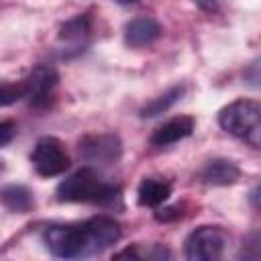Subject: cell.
Returning a JSON list of instances; mask_svg holds the SVG:
<instances>
[{
    "mask_svg": "<svg viewBox=\"0 0 261 261\" xmlns=\"http://www.w3.org/2000/svg\"><path fill=\"white\" fill-rule=\"evenodd\" d=\"M120 224L110 216H92L84 222L51 224L43 230V243L59 259L94 257L120 241Z\"/></svg>",
    "mask_w": 261,
    "mask_h": 261,
    "instance_id": "6da1fadb",
    "label": "cell"
},
{
    "mask_svg": "<svg viewBox=\"0 0 261 261\" xmlns=\"http://www.w3.org/2000/svg\"><path fill=\"white\" fill-rule=\"evenodd\" d=\"M55 196L59 202L114 206L120 200V188L106 181L92 167H82L59 181Z\"/></svg>",
    "mask_w": 261,
    "mask_h": 261,
    "instance_id": "7a4b0ae2",
    "label": "cell"
},
{
    "mask_svg": "<svg viewBox=\"0 0 261 261\" xmlns=\"http://www.w3.org/2000/svg\"><path fill=\"white\" fill-rule=\"evenodd\" d=\"M218 124L241 143L261 149V102L239 98L218 112Z\"/></svg>",
    "mask_w": 261,
    "mask_h": 261,
    "instance_id": "3957f363",
    "label": "cell"
},
{
    "mask_svg": "<svg viewBox=\"0 0 261 261\" xmlns=\"http://www.w3.org/2000/svg\"><path fill=\"white\" fill-rule=\"evenodd\" d=\"M228 245V234L220 226H198L184 243V255L190 261H216Z\"/></svg>",
    "mask_w": 261,
    "mask_h": 261,
    "instance_id": "277c9868",
    "label": "cell"
},
{
    "mask_svg": "<svg viewBox=\"0 0 261 261\" xmlns=\"http://www.w3.org/2000/svg\"><path fill=\"white\" fill-rule=\"evenodd\" d=\"M31 163L35 171L43 177H55L69 169L71 159L63 147V143L55 137H41L31 153Z\"/></svg>",
    "mask_w": 261,
    "mask_h": 261,
    "instance_id": "5b68a950",
    "label": "cell"
},
{
    "mask_svg": "<svg viewBox=\"0 0 261 261\" xmlns=\"http://www.w3.org/2000/svg\"><path fill=\"white\" fill-rule=\"evenodd\" d=\"M77 153L90 165H112L122 155V143L114 133H94L80 139Z\"/></svg>",
    "mask_w": 261,
    "mask_h": 261,
    "instance_id": "8992f818",
    "label": "cell"
},
{
    "mask_svg": "<svg viewBox=\"0 0 261 261\" xmlns=\"http://www.w3.org/2000/svg\"><path fill=\"white\" fill-rule=\"evenodd\" d=\"M59 84V73L51 65H35L29 75L22 80V90H24V100L33 108H45Z\"/></svg>",
    "mask_w": 261,
    "mask_h": 261,
    "instance_id": "52a82bcc",
    "label": "cell"
},
{
    "mask_svg": "<svg viewBox=\"0 0 261 261\" xmlns=\"http://www.w3.org/2000/svg\"><path fill=\"white\" fill-rule=\"evenodd\" d=\"M194 126H196V120L192 116H188V114L173 116V118L165 120L161 126L155 128V133L151 135V145L159 147V149L175 145V143L188 139L194 133Z\"/></svg>",
    "mask_w": 261,
    "mask_h": 261,
    "instance_id": "ba28073f",
    "label": "cell"
},
{
    "mask_svg": "<svg viewBox=\"0 0 261 261\" xmlns=\"http://www.w3.org/2000/svg\"><path fill=\"white\" fill-rule=\"evenodd\" d=\"M241 177V169L224 157H216L204 163V167L198 171V179L206 186H232Z\"/></svg>",
    "mask_w": 261,
    "mask_h": 261,
    "instance_id": "9c48e42d",
    "label": "cell"
},
{
    "mask_svg": "<svg viewBox=\"0 0 261 261\" xmlns=\"http://www.w3.org/2000/svg\"><path fill=\"white\" fill-rule=\"evenodd\" d=\"M161 35V27L151 16H137L124 27V43L130 47H145L157 41Z\"/></svg>",
    "mask_w": 261,
    "mask_h": 261,
    "instance_id": "30bf717a",
    "label": "cell"
},
{
    "mask_svg": "<svg viewBox=\"0 0 261 261\" xmlns=\"http://www.w3.org/2000/svg\"><path fill=\"white\" fill-rule=\"evenodd\" d=\"M171 196V184L163 177H143L137 188V202L145 208H157Z\"/></svg>",
    "mask_w": 261,
    "mask_h": 261,
    "instance_id": "8fae6325",
    "label": "cell"
},
{
    "mask_svg": "<svg viewBox=\"0 0 261 261\" xmlns=\"http://www.w3.org/2000/svg\"><path fill=\"white\" fill-rule=\"evenodd\" d=\"M2 204L10 210V212H18V214H24L29 212L33 206H35V200H33V194L29 188L24 186H6L2 190Z\"/></svg>",
    "mask_w": 261,
    "mask_h": 261,
    "instance_id": "7c38bea8",
    "label": "cell"
},
{
    "mask_svg": "<svg viewBox=\"0 0 261 261\" xmlns=\"http://www.w3.org/2000/svg\"><path fill=\"white\" fill-rule=\"evenodd\" d=\"M184 92H186V88L184 86H173V88H169V90H165L163 94H159L157 98H153L149 104H145L143 106V110H141V116L143 118H153V116H159V114H163L165 110H169L181 96H184Z\"/></svg>",
    "mask_w": 261,
    "mask_h": 261,
    "instance_id": "4fadbf2b",
    "label": "cell"
},
{
    "mask_svg": "<svg viewBox=\"0 0 261 261\" xmlns=\"http://www.w3.org/2000/svg\"><path fill=\"white\" fill-rule=\"evenodd\" d=\"M88 33H90V20H88L86 14H84V16L80 14V16L71 18L69 22H65V24L61 27L59 37H61L63 41H67V43H82V41L88 37Z\"/></svg>",
    "mask_w": 261,
    "mask_h": 261,
    "instance_id": "5bb4252c",
    "label": "cell"
},
{
    "mask_svg": "<svg viewBox=\"0 0 261 261\" xmlns=\"http://www.w3.org/2000/svg\"><path fill=\"white\" fill-rule=\"evenodd\" d=\"M237 257L239 259H249V261H261V226L245 234Z\"/></svg>",
    "mask_w": 261,
    "mask_h": 261,
    "instance_id": "9a60e30c",
    "label": "cell"
},
{
    "mask_svg": "<svg viewBox=\"0 0 261 261\" xmlns=\"http://www.w3.org/2000/svg\"><path fill=\"white\" fill-rule=\"evenodd\" d=\"M24 98V90H22V82L18 84H10V82H4L2 84V92H0V102L2 106H10L12 102Z\"/></svg>",
    "mask_w": 261,
    "mask_h": 261,
    "instance_id": "2e32d148",
    "label": "cell"
},
{
    "mask_svg": "<svg viewBox=\"0 0 261 261\" xmlns=\"http://www.w3.org/2000/svg\"><path fill=\"white\" fill-rule=\"evenodd\" d=\"M243 77H245V82H247L251 88H261V55H259L257 59H253V61L245 67Z\"/></svg>",
    "mask_w": 261,
    "mask_h": 261,
    "instance_id": "e0dca14e",
    "label": "cell"
},
{
    "mask_svg": "<svg viewBox=\"0 0 261 261\" xmlns=\"http://www.w3.org/2000/svg\"><path fill=\"white\" fill-rule=\"evenodd\" d=\"M14 135H16V126H14V122H10V120L0 122V145H2V147H6Z\"/></svg>",
    "mask_w": 261,
    "mask_h": 261,
    "instance_id": "ac0fdd59",
    "label": "cell"
},
{
    "mask_svg": "<svg viewBox=\"0 0 261 261\" xmlns=\"http://www.w3.org/2000/svg\"><path fill=\"white\" fill-rule=\"evenodd\" d=\"M249 204H251L257 212H261V181L251 190V194H249Z\"/></svg>",
    "mask_w": 261,
    "mask_h": 261,
    "instance_id": "d6986e66",
    "label": "cell"
},
{
    "mask_svg": "<svg viewBox=\"0 0 261 261\" xmlns=\"http://www.w3.org/2000/svg\"><path fill=\"white\" fill-rule=\"evenodd\" d=\"M198 8H202V10H212V8H216L218 6V2L220 0H192Z\"/></svg>",
    "mask_w": 261,
    "mask_h": 261,
    "instance_id": "ffe728a7",
    "label": "cell"
},
{
    "mask_svg": "<svg viewBox=\"0 0 261 261\" xmlns=\"http://www.w3.org/2000/svg\"><path fill=\"white\" fill-rule=\"evenodd\" d=\"M118 4H137L139 0H116Z\"/></svg>",
    "mask_w": 261,
    "mask_h": 261,
    "instance_id": "44dd1931",
    "label": "cell"
}]
</instances>
